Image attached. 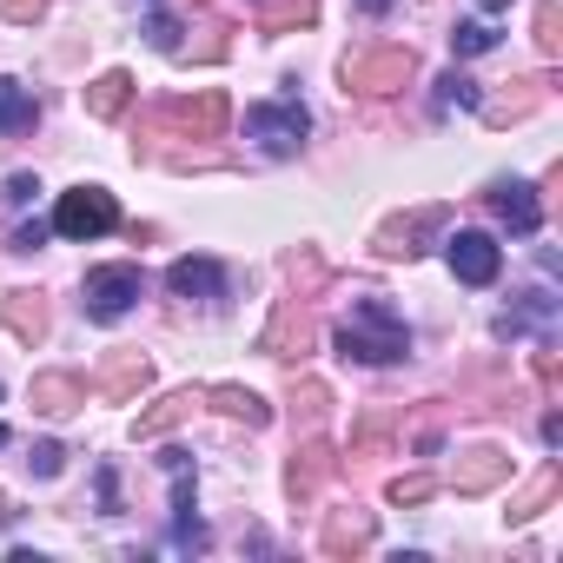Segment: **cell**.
Returning <instances> with one entry per match:
<instances>
[{"label": "cell", "mask_w": 563, "mask_h": 563, "mask_svg": "<svg viewBox=\"0 0 563 563\" xmlns=\"http://www.w3.org/2000/svg\"><path fill=\"white\" fill-rule=\"evenodd\" d=\"M332 345L352 365H398V358H411V325L391 299H358L352 319L332 332Z\"/></svg>", "instance_id": "1"}, {"label": "cell", "mask_w": 563, "mask_h": 563, "mask_svg": "<svg viewBox=\"0 0 563 563\" xmlns=\"http://www.w3.org/2000/svg\"><path fill=\"white\" fill-rule=\"evenodd\" d=\"M27 471H34V477H60V471H67V444H54V438H41V444L27 451Z\"/></svg>", "instance_id": "34"}, {"label": "cell", "mask_w": 563, "mask_h": 563, "mask_svg": "<svg viewBox=\"0 0 563 563\" xmlns=\"http://www.w3.org/2000/svg\"><path fill=\"white\" fill-rule=\"evenodd\" d=\"M153 385V365L140 358V352H120V358H107L100 365V378H93V391L107 398V405H126V398H140Z\"/></svg>", "instance_id": "16"}, {"label": "cell", "mask_w": 563, "mask_h": 563, "mask_svg": "<svg viewBox=\"0 0 563 563\" xmlns=\"http://www.w3.org/2000/svg\"><path fill=\"white\" fill-rule=\"evenodd\" d=\"M225 120H232V100H225L219 87H206V93H192V100H159V107H153V126H159V133H179V140H219Z\"/></svg>", "instance_id": "5"}, {"label": "cell", "mask_w": 563, "mask_h": 563, "mask_svg": "<svg viewBox=\"0 0 563 563\" xmlns=\"http://www.w3.org/2000/svg\"><path fill=\"white\" fill-rule=\"evenodd\" d=\"M517 93H504V100H477V113L490 120V126H510V120H530L537 107H543V93H550V80H510Z\"/></svg>", "instance_id": "22"}, {"label": "cell", "mask_w": 563, "mask_h": 563, "mask_svg": "<svg viewBox=\"0 0 563 563\" xmlns=\"http://www.w3.org/2000/svg\"><path fill=\"white\" fill-rule=\"evenodd\" d=\"M391 8H398V0H358V14H365V21H385Z\"/></svg>", "instance_id": "40"}, {"label": "cell", "mask_w": 563, "mask_h": 563, "mask_svg": "<svg viewBox=\"0 0 563 563\" xmlns=\"http://www.w3.org/2000/svg\"><path fill=\"white\" fill-rule=\"evenodd\" d=\"M258 34H299L319 21V0H258Z\"/></svg>", "instance_id": "24"}, {"label": "cell", "mask_w": 563, "mask_h": 563, "mask_svg": "<svg viewBox=\"0 0 563 563\" xmlns=\"http://www.w3.org/2000/svg\"><path fill=\"white\" fill-rule=\"evenodd\" d=\"M411 80H418L411 47H358V54H345V93H358V100H391Z\"/></svg>", "instance_id": "3"}, {"label": "cell", "mask_w": 563, "mask_h": 563, "mask_svg": "<svg viewBox=\"0 0 563 563\" xmlns=\"http://www.w3.org/2000/svg\"><path fill=\"white\" fill-rule=\"evenodd\" d=\"M444 225H451V206L398 212V219H385V225L372 232V252H378V258H418V252H424V239H431V232H444Z\"/></svg>", "instance_id": "8"}, {"label": "cell", "mask_w": 563, "mask_h": 563, "mask_svg": "<svg viewBox=\"0 0 563 563\" xmlns=\"http://www.w3.org/2000/svg\"><path fill=\"white\" fill-rule=\"evenodd\" d=\"M477 100H484V87H477V80H464L457 67H451V74L438 80V93H431V107H438V113H451V107H477Z\"/></svg>", "instance_id": "32"}, {"label": "cell", "mask_w": 563, "mask_h": 563, "mask_svg": "<svg viewBox=\"0 0 563 563\" xmlns=\"http://www.w3.org/2000/svg\"><path fill=\"white\" fill-rule=\"evenodd\" d=\"M332 411V385H319V378H299L292 385V424L299 431H319V418Z\"/></svg>", "instance_id": "27"}, {"label": "cell", "mask_w": 563, "mask_h": 563, "mask_svg": "<svg viewBox=\"0 0 563 563\" xmlns=\"http://www.w3.org/2000/svg\"><path fill=\"white\" fill-rule=\"evenodd\" d=\"M146 41H153L159 54H179V21H173L166 8H153V21H146Z\"/></svg>", "instance_id": "35"}, {"label": "cell", "mask_w": 563, "mask_h": 563, "mask_svg": "<svg viewBox=\"0 0 563 563\" xmlns=\"http://www.w3.org/2000/svg\"><path fill=\"white\" fill-rule=\"evenodd\" d=\"M391 411L385 405H372V411H358V424H352V457H372V451H385V438H391Z\"/></svg>", "instance_id": "28"}, {"label": "cell", "mask_w": 563, "mask_h": 563, "mask_svg": "<svg viewBox=\"0 0 563 563\" xmlns=\"http://www.w3.org/2000/svg\"><path fill=\"white\" fill-rule=\"evenodd\" d=\"M206 405H212V411H225V418H239L245 431H265V424H272V405H265L252 385H212V391H206Z\"/></svg>", "instance_id": "19"}, {"label": "cell", "mask_w": 563, "mask_h": 563, "mask_svg": "<svg viewBox=\"0 0 563 563\" xmlns=\"http://www.w3.org/2000/svg\"><path fill=\"white\" fill-rule=\"evenodd\" d=\"M385 497H391L398 510H418V504H431V497H438V477H431V471H405V477H391V484H385Z\"/></svg>", "instance_id": "29"}, {"label": "cell", "mask_w": 563, "mask_h": 563, "mask_svg": "<svg viewBox=\"0 0 563 563\" xmlns=\"http://www.w3.org/2000/svg\"><path fill=\"white\" fill-rule=\"evenodd\" d=\"M332 471H339V451H332L319 431H306V444H299L292 464H286V497H292V504H312V497L332 484Z\"/></svg>", "instance_id": "12"}, {"label": "cell", "mask_w": 563, "mask_h": 563, "mask_svg": "<svg viewBox=\"0 0 563 563\" xmlns=\"http://www.w3.org/2000/svg\"><path fill=\"white\" fill-rule=\"evenodd\" d=\"M372 543H378V517H372V510H358V504H352V510H332V517H325V530H319V550H325V556H339V563H345V556H365Z\"/></svg>", "instance_id": "14"}, {"label": "cell", "mask_w": 563, "mask_h": 563, "mask_svg": "<svg viewBox=\"0 0 563 563\" xmlns=\"http://www.w3.org/2000/svg\"><path fill=\"white\" fill-rule=\"evenodd\" d=\"M530 27H537V54H543V60H556V54H563V8H556V0H537Z\"/></svg>", "instance_id": "31"}, {"label": "cell", "mask_w": 563, "mask_h": 563, "mask_svg": "<svg viewBox=\"0 0 563 563\" xmlns=\"http://www.w3.org/2000/svg\"><path fill=\"white\" fill-rule=\"evenodd\" d=\"M510 477V451H497V444H471V451H457V464H451V490L457 497H484V490H497Z\"/></svg>", "instance_id": "13"}, {"label": "cell", "mask_w": 563, "mask_h": 563, "mask_svg": "<svg viewBox=\"0 0 563 563\" xmlns=\"http://www.w3.org/2000/svg\"><path fill=\"white\" fill-rule=\"evenodd\" d=\"M54 225H21L14 239H8V252H41V239H47Z\"/></svg>", "instance_id": "39"}, {"label": "cell", "mask_w": 563, "mask_h": 563, "mask_svg": "<svg viewBox=\"0 0 563 563\" xmlns=\"http://www.w3.org/2000/svg\"><path fill=\"white\" fill-rule=\"evenodd\" d=\"M550 319H556V299L537 286V292H523V306H517V312H504V319H497V339L510 345V339H523L530 325H543V332H550Z\"/></svg>", "instance_id": "25"}, {"label": "cell", "mask_w": 563, "mask_h": 563, "mask_svg": "<svg viewBox=\"0 0 563 563\" xmlns=\"http://www.w3.org/2000/svg\"><path fill=\"white\" fill-rule=\"evenodd\" d=\"M444 258H451V278L457 286H497V272H504V245L490 239V232H477V225H457L451 239H444Z\"/></svg>", "instance_id": "7"}, {"label": "cell", "mask_w": 563, "mask_h": 563, "mask_svg": "<svg viewBox=\"0 0 563 563\" xmlns=\"http://www.w3.org/2000/svg\"><path fill=\"white\" fill-rule=\"evenodd\" d=\"M477 8H484V14H497V8H510V0H477Z\"/></svg>", "instance_id": "41"}, {"label": "cell", "mask_w": 563, "mask_h": 563, "mask_svg": "<svg viewBox=\"0 0 563 563\" xmlns=\"http://www.w3.org/2000/svg\"><path fill=\"white\" fill-rule=\"evenodd\" d=\"M34 126H41V100H34V87H21V80L0 74V140L34 133Z\"/></svg>", "instance_id": "20"}, {"label": "cell", "mask_w": 563, "mask_h": 563, "mask_svg": "<svg viewBox=\"0 0 563 563\" xmlns=\"http://www.w3.org/2000/svg\"><path fill=\"white\" fill-rule=\"evenodd\" d=\"M225 286H232V272L219 258H173L166 265V292L173 299H225Z\"/></svg>", "instance_id": "15"}, {"label": "cell", "mask_w": 563, "mask_h": 563, "mask_svg": "<svg viewBox=\"0 0 563 563\" xmlns=\"http://www.w3.org/2000/svg\"><path fill=\"white\" fill-rule=\"evenodd\" d=\"M166 477H173V550H206V523L192 517V457L179 451V444H166Z\"/></svg>", "instance_id": "11"}, {"label": "cell", "mask_w": 563, "mask_h": 563, "mask_svg": "<svg viewBox=\"0 0 563 563\" xmlns=\"http://www.w3.org/2000/svg\"><path fill=\"white\" fill-rule=\"evenodd\" d=\"M100 510L120 517V471H113V464H100Z\"/></svg>", "instance_id": "37"}, {"label": "cell", "mask_w": 563, "mask_h": 563, "mask_svg": "<svg viewBox=\"0 0 563 563\" xmlns=\"http://www.w3.org/2000/svg\"><path fill=\"white\" fill-rule=\"evenodd\" d=\"M451 47H457V60H471V54H490V47H497V27H490V21H457Z\"/></svg>", "instance_id": "33"}, {"label": "cell", "mask_w": 563, "mask_h": 563, "mask_svg": "<svg viewBox=\"0 0 563 563\" xmlns=\"http://www.w3.org/2000/svg\"><path fill=\"white\" fill-rule=\"evenodd\" d=\"M120 225V199L107 192V186H74V192H60V206H54V232L60 239H107Z\"/></svg>", "instance_id": "6"}, {"label": "cell", "mask_w": 563, "mask_h": 563, "mask_svg": "<svg viewBox=\"0 0 563 563\" xmlns=\"http://www.w3.org/2000/svg\"><path fill=\"white\" fill-rule=\"evenodd\" d=\"M146 8H159V0H146Z\"/></svg>", "instance_id": "43"}, {"label": "cell", "mask_w": 563, "mask_h": 563, "mask_svg": "<svg viewBox=\"0 0 563 563\" xmlns=\"http://www.w3.org/2000/svg\"><path fill=\"white\" fill-rule=\"evenodd\" d=\"M556 484H563V477H556V464H543V471H537V477H530V484H523V490L510 497L504 523H530V517H537V510H543V504L556 497Z\"/></svg>", "instance_id": "26"}, {"label": "cell", "mask_w": 563, "mask_h": 563, "mask_svg": "<svg viewBox=\"0 0 563 563\" xmlns=\"http://www.w3.org/2000/svg\"><path fill=\"white\" fill-rule=\"evenodd\" d=\"M27 398H34L41 418H67V411L87 405V378H74V372H41V378L27 385Z\"/></svg>", "instance_id": "17"}, {"label": "cell", "mask_w": 563, "mask_h": 563, "mask_svg": "<svg viewBox=\"0 0 563 563\" xmlns=\"http://www.w3.org/2000/svg\"><path fill=\"white\" fill-rule=\"evenodd\" d=\"M0 325H8L21 345H41V339H47V299H41V292H8Z\"/></svg>", "instance_id": "21"}, {"label": "cell", "mask_w": 563, "mask_h": 563, "mask_svg": "<svg viewBox=\"0 0 563 563\" xmlns=\"http://www.w3.org/2000/svg\"><path fill=\"white\" fill-rule=\"evenodd\" d=\"M325 272H332V265H325V252H319V245H299V252H292V292H299V299H312V292L325 286Z\"/></svg>", "instance_id": "30"}, {"label": "cell", "mask_w": 563, "mask_h": 563, "mask_svg": "<svg viewBox=\"0 0 563 563\" xmlns=\"http://www.w3.org/2000/svg\"><path fill=\"white\" fill-rule=\"evenodd\" d=\"M306 133H312V113H306V100H252L245 107V140H258L272 159H292L299 146H306Z\"/></svg>", "instance_id": "4"}, {"label": "cell", "mask_w": 563, "mask_h": 563, "mask_svg": "<svg viewBox=\"0 0 563 563\" xmlns=\"http://www.w3.org/2000/svg\"><path fill=\"white\" fill-rule=\"evenodd\" d=\"M312 339H319V325H312V312H306V299L292 292V299H278V312H272V325L258 332V352L265 358H306L312 352Z\"/></svg>", "instance_id": "9"}, {"label": "cell", "mask_w": 563, "mask_h": 563, "mask_svg": "<svg viewBox=\"0 0 563 563\" xmlns=\"http://www.w3.org/2000/svg\"><path fill=\"white\" fill-rule=\"evenodd\" d=\"M140 299H146V272H140L133 258L87 265V278H80V306H87V319H93V325H120Z\"/></svg>", "instance_id": "2"}, {"label": "cell", "mask_w": 563, "mask_h": 563, "mask_svg": "<svg viewBox=\"0 0 563 563\" xmlns=\"http://www.w3.org/2000/svg\"><path fill=\"white\" fill-rule=\"evenodd\" d=\"M192 405H206V391H166L153 411H140V418H133V438H140V444H159L166 431H179V424L192 418Z\"/></svg>", "instance_id": "18"}, {"label": "cell", "mask_w": 563, "mask_h": 563, "mask_svg": "<svg viewBox=\"0 0 563 563\" xmlns=\"http://www.w3.org/2000/svg\"><path fill=\"white\" fill-rule=\"evenodd\" d=\"M484 199H490V212H497V225H504L510 239H537V232H543V186H530V179H497Z\"/></svg>", "instance_id": "10"}, {"label": "cell", "mask_w": 563, "mask_h": 563, "mask_svg": "<svg viewBox=\"0 0 563 563\" xmlns=\"http://www.w3.org/2000/svg\"><path fill=\"white\" fill-rule=\"evenodd\" d=\"M126 100H133V74H126V67H107L100 80H87V113H93V120H120Z\"/></svg>", "instance_id": "23"}, {"label": "cell", "mask_w": 563, "mask_h": 563, "mask_svg": "<svg viewBox=\"0 0 563 563\" xmlns=\"http://www.w3.org/2000/svg\"><path fill=\"white\" fill-rule=\"evenodd\" d=\"M34 192H41V179H34V173H14V179H8V192H0V199H8V206H27Z\"/></svg>", "instance_id": "38"}, {"label": "cell", "mask_w": 563, "mask_h": 563, "mask_svg": "<svg viewBox=\"0 0 563 563\" xmlns=\"http://www.w3.org/2000/svg\"><path fill=\"white\" fill-rule=\"evenodd\" d=\"M0 14H8L14 27H34V21L47 14V0H0Z\"/></svg>", "instance_id": "36"}, {"label": "cell", "mask_w": 563, "mask_h": 563, "mask_svg": "<svg viewBox=\"0 0 563 563\" xmlns=\"http://www.w3.org/2000/svg\"><path fill=\"white\" fill-rule=\"evenodd\" d=\"M8 444H14V438H8V424H0V451H8Z\"/></svg>", "instance_id": "42"}, {"label": "cell", "mask_w": 563, "mask_h": 563, "mask_svg": "<svg viewBox=\"0 0 563 563\" xmlns=\"http://www.w3.org/2000/svg\"><path fill=\"white\" fill-rule=\"evenodd\" d=\"M245 8H258V0H245Z\"/></svg>", "instance_id": "44"}]
</instances>
